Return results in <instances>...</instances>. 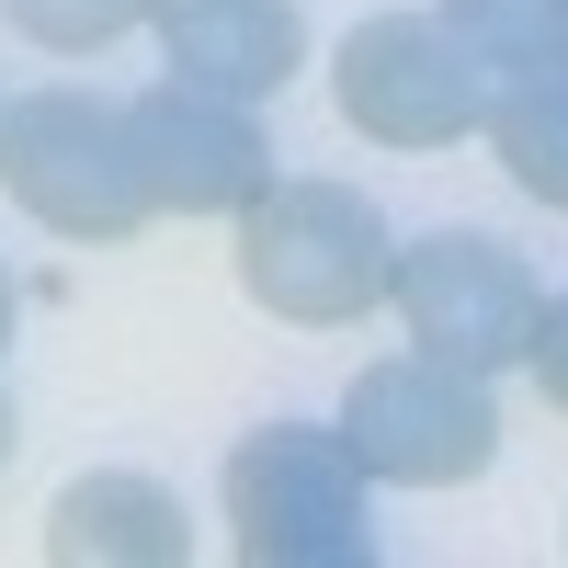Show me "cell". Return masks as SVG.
Masks as SVG:
<instances>
[{
  "instance_id": "obj_3",
  "label": "cell",
  "mask_w": 568,
  "mask_h": 568,
  "mask_svg": "<svg viewBox=\"0 0 568 568\" xmlns=\"http://www.w3.org/2000/svg\"><path fill=\"white\" fill-rule=\"evenodd\" d=\"M0 194H12L34 227L58 240H136L160 205L136 182V136H125V103L103 91H12L0 103Z\"/></svg>"
},
{
  "instance_id": "obj_4",
  "label": "cell",
  "mask_w": 568,
  "mask_h": 568,
  "mask_svg": "<svg viewBox=\"0 0 568 568\" xmlns=\"http://www.w3.org/2000/svg\"><path fill=\"white\" fill-rule=\"evenodd\" d=\"M342 444L375 489H466L489 478L500 455V398L478 364H444V353H375L342 398Z\"/></svg>"
},
{
  "instance_id": "obj_11",
  "label": "cell",
  "mask_w": 568,
  "mask_h": 568,
  "mask_svg": "<svg viewBox=\"0 0 568 568\" xmlns=\"http://www.w3.org/2000/svg\"><path fill=\"white\" fill-rule=\"evenodd\" d=\"M444 23L478 45V58L511 69H568V0H444Z\"/></svg>"
},
{
  "instance_id": "obj_5",
  "label": "cell",
  "mask_w": 568,
  "mask_h": 568,
  "mask_svg": "<svg viewBox=\"0 0 568 568\" xmlns=\"http://www.w3.org/2000/svg\"><path fill=\"white\" fill-rule=\"evenodd\" d=\"M329 91H342V125L375 136V149H455V136L489 125L500 69L444 12H364L329 58Z\"/></svg>"
},
{
  "instance_id": "obj_14",
  "label": "cell",
  "mask_w": 568,
  "mask_h": 568,
  "mask_svg": "<svg viewBox=\"0 0 568 568\" xmlns=\"http://www.w3.org/2000/svg\"><path fill=\"white\" fill-rule=\"evenodd\" d=\"M0 342H12V284H0Z\"/></svg>"
},
{
  "instance_id": "obj_7",
  "label": "cell",
  "mask_w": 568,
  "mask_h": 568,
  "mask_svg": "<svg viewBox=\"0 0 568 568\" xmlns=\"http://www.w3.org/2000/svg\"><path fill=\"white\" fill-rule=\"evenodd\" d=\"M125 136H136V182H149L160 216H240L262 182H273L262 103H227V91H194V80L136 91Z\"/></svg>"
},
{
  "instance_id": "obj_2",
  "label": "cell",
  "mask_w": 568,
  "mask_h": 568,
  "mask_svg": "<svg viewBox=\"0 0 568 568\" xmlns=\"http://www.w3.org/2000/svg\"><path fill=\"white\" fill-rule=\"evenodd\" d=\"M364 466L342 444V420H262V433H240V455H227L216 478V511H227V546H240L251 568H353L375 557V511H364Z\"/></svg>"
},
{
  "instance_id": "obj_6",
  "label": "cell",
  "mask_w": 568,
  "mask_h": 568,
  "mask_svg": "<svg viewBox=\"0 0 568 568\" xmlns=\"http://www.w3.org/2000/svg\"><path fill=\"white\" fill-rule=\"evenodd\" d=\"M387 307L409 318V342H420V353L478 364V375H511V364L535 353L546 284L524 273V251H500L489 227H433V240H409V251H398Z\"/></svg>"
},
{
  "instance_id": "obj_9",
  "label": "cell",
  "mask_w": 568,
  "mask_h": 568,
  "mask_svg": "<svg viewBox=\"0 0 568 568\" xmlns=\"http://www.w3.org/2000/svg\"><path fill=\"white\" fill-rule=\"evenodd\" d=\"M194 524H182V500L149 478V466H91V478L58 489L45 511V557H91V568H182Z\"/></svg>"
},
{
  "instance_id": "obj_15",
  "label": "cell",
  "mask_w": 568,
  "mask_h": 568,
  "mask_svg": "<svg viewBox=\"0 0 568 568\" xmlns=\"http://www.w3.org/2000/svg\"><path fill=\"white\" fill-rule=\"evenodd\" d=\"M0 455H12V398H0Z\"/></svg>"
},
{
  "instance_id": "obj_8",
  "label": "cell",
  "mask_w": 568,
  "mask_h": 568,
  "mask_svg": "<svg viewBox=\"0 0 568 568\" xmlns=\"http://www.w3.org/2000/svg\"><path fill=\"white\" fill-rule=\"evenodd\" d=\"M149 34H160L171 80L227 91V103H273V91L307 69L296 0H149Z\"/></svg>"
},
{
  "instance_id": "obj_13",
  "label": "cell",
  "mask_w": 568,
  "mask_h": 568,
  "mask_svg": "<svg viewBox=\"0 0 568 568\" xmlns=\"http://www.w3.org/2000/svg\"><path fill=\"white\" fill-rule=\"evenodd\" d=\"M524 364H535V375H546V398H557V409H568V296H557V307H546V318H535V353H524Z\"/></svg>"
},
{
  "instance_id": "obj_10",
  "label": "cell",
  "mask_w": 568,
  "mask_h": 568,
  "mask_svg": "<svg viewBox=\"0 0 568 568\" xmlns=\"http://www.w3.org/2000/svg\"><path fill=\"white\" fill-rule=\"evenodd\" d=\"M489 149H500V171L524 182L535 205H568V69H511L500 91H489Z\"/></svg>"
},
{
  "instance_id": "obj_12",
  "label": "cell",
  "mask_w": 568,
  "mask_h": 568,
  "mask_svg": "<svg viewBox=\"0 0 568 568\" xmlns=\"http://www.w3.org/2000/svg\"><path fill=\"white\" fill-rule=\"evenodd\" d=\"M0 23L45 58H103L125 23H149V0H0Z\"/></svg>"
},
{
  "instance_id": "obj_1",
  "label": "cell",
  "mask_w": 568,
  "mask_h": 568,
  "mask_svg": "<svg viewBox=\"0 0 568 568\" xmlns=\"http://www.w3.org/2000/svg\"><path fill=\"white\" fill-rule=\"evenodd\" d=\"M387 273L398 240L353 182H307V171H273L262 194L240 205V284L251 307L284 329H353L387 307Z\"/></svg>"
}]
</instances>
